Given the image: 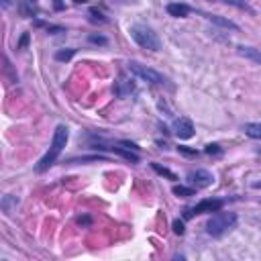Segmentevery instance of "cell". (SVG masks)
I'll return each instance as SVG.
<instances>
[{"instance_id": "obj_1", "label": "cell", "mask_w": 261, "mask_h": 261, "mask_svg": "<svg viewBox=\"0 0 261 261\" xmlns=\"http://www.w3.org/2000/svg\"><path fill=\"white\" fill-rule=\"evenodd\" d=\"M67 139H69V128H67L65 124H57L55 133H53V139H51L49 151H47V153L39 159V163L35 165V169H37L39 173H43L45 169H49V167L57 161V157L61 155V151H63L65 145H67Z\"/></svg>"}, {"instance_id": "obj_2", "label": "cell", "mask_w": 261, "mask_h": 261, "mask_svg": "<svg viewBox=\"0 0 261 261\" xmlns=\"http://www.w3.org/2000/svg\"><path fill=\"white\" fill-rule=\"evenodd\" d=\"M128 33H130L133 41H135L139 47H143V49H147V51H159V49H161V41H159L157 33H155L151 27H147V24H133V27L128 29Z\"/></svg>"}, {"instance_id": "obj_3", "label": "cell", "mask_w": 261, "mask_h": 261, "mask_svg": "<svg viewBox=\"0 0 261 261\" xmlns=\"http://www.w3.org/2000/svg\"><path fill=\"white\" fill-rule=\"evenodd\" d=\"M237 226V214L234 212H216L208 222H206V232L210 237H222L228 230H232Z\"/></svg>"}, {"instance_id": "obj_4", "label": "cell", "mask_w": 261, "mask_h": 261, "mask_svg": "<svg viewBox=\"0 0 261 261\" xmlns=\"http://www.w3.org/2000/svg\"><path fill=\"white\" fill-rule=\"evenodd\" d=\"M128 71L135 73L137 77H141L143 82H149V84H155V86L167 82V80L163 77V73H159V71L153 69V67L143 65V63H139V61H128Z\"/></svg>"}, {"instance_id": "obj_5", "label": "cell", "mask_w": 261, "mask_h": 261, "mask_svg": "<svg viewBox=\"0 0 261 261\" xmlns=\"http://www.w3.org/2000/svg\"><path fill=\"white\" fill-rule=\"evenodd\" d=\"M222 206H224V202H222V200H216V198H204V200H200L192 210H186V218H188V216H192V214L218 212V210H222Z\"/></svg>"}, {"instance_id": "obj_6", "label": "cell", "mask_w": 261, "mask_h": 261, "mask_svg": "<svg viewBox=\"0 0 261 261\" xmlns=\"http://www.w3.org/2000/svg\"><path fill=\"white\" fill-rule=\"evenodd\" d=\"M188 181L196 188H208V186H212L214 175L208 169H194V171L188 173Z\"/></svg>"}, {"instance_id": "obj_7", "label": "cell", "mask_w": 261, "mask_h": 261, "mask_svg": "<svg viewBox=\"0 0 261 261\" xmlns=\"http://www.w3.org/2000/svg\"><path fill=\"white\" fill-rule=\"evenodd\" d=\"M173 130H175V135L179 137V139H192L194 137V122L190 120V118H186V116H179L177 120H175V124H173Z\"/></svg>"}, {"instance_id": "obj_8", "label": "cell", "mask_w": 261, "mask_h": 261, "mask_svg": "<svg viewBox=\"0 0 261 261\" xmlns=\"http://www.w3.org/2000/svg\"><path fill=\"white\" fill-rule=\"evenodd\" d=\"M204 18H208L210 22H214V24H218V27H222V29H228V31H239V24L237 22H232L230 18H224V16H220V14H210V12H200Z\"/></svg>"}, {"instance_id": "obj_9", "label": "cell", "mask_w": 261, "mask_h": 261, "mask_svg": "<svg viewBox=\"0 0 261 261\" xmlns=\"http://www.w3.org/2000/svg\"><path fill=\"white\" fill-rule=\"evenodd\" d=\"M165 10H167V14L173 16V18H186L192 8H190L188 4H184V2H169Z\"/></svg>"}, {"instance_id": "obj_10", "label": "cell", "mask_w": 261, "mask_h": 261, "mask_svg": "<svg viewBox=\"0 0 261 261\" xmlns=\"http://www.w3.org/2000/svg\"><path fill=\"white\" fill-rule=\"evenodd\" d=\"M237 51H239V55H243L245 59H251V61H255V63L261 65V51H259V49L249 47V45H239Z\"/></svg>"}, {"instance_id": "obj_11", "label": "cell", "mask_w": 261, "mask_h": 261, "mask_svg": "<svg viewBox=\"0 0 261 261\" xmlns=\"http://www.w3.org/2000/svg\"><path fill=\"white\" fill-rule=\"evenodd\" d=\"M214 2H222V4L234 6V8H239V10H243V12L251 14V16H255V14H257V12H255V8H253L249 2H245V0H214Z\"/></svg>"}, {"instance_id": "obj_12", "label": "cell", "mask_w": 261, "mask_h": 261, "mask_svg": "<svg viewBox=\"0 0 261 261\" xmlns=\"http://www.w3.org/2000/svg\"><path fill=\"white\" fill-rule=\"evenodd\" d=\"M98 149H110V151H114V153H118L120 157H124V159H128L130 163H139V155L137 153H133L130 149H126V147H98Z\"/></svg>"}, {"instance_id": "obj_13", "label": "cell", "mask_w": 261, "mask_h": 261, "mask_svg": "<svg viewBox=\"0 0 261 261\" xmlns=\"http://www.w3.org/2000/svg\"><path fill=\"white\" fill-rule=\"evenodd\" d=\"M243 133L251 139H261V122H245Z\"/></svg>"}, {"instance_id": "obj_14", "label": "cell", "mask_w": 261, "mask_h": 261, "mask_svg": "<svg viewBox=\"0 0 261 261\" xmlns=\"http://www.w3.org/2000/svg\"><path fill=\"white\" fill-rule=\"evenodd\" d=\"M114 92H116V96H126L128 92H133V84H128V80H124V75L120 73V77H118V82H116V88H114Z\"/></svg>"}, {"instance_id": "obj_15", "label": "cell", "mask_w": 261, "mask_h": 261, "mask_svg": "<svg viewBox=\"0 0 261 261\" xmlns=\"http://www.w3.org/2000/svg\"><path fill=\"white\" fill-rule=\"evenodd\" d=\"M16 204H18V198L12 196V194H6V196L2 198V202H0V208H2L4 214H10L12 208H16Z\"/></svg>"}, {"instance_id": "obj_16", "label": "cell", "mask_w": 261, "mask_h": 261, "mask_svg": "<svg viewBox=\"0 0 261 261\" xmlns=\"http://www.w3.org/2000/svg\"><path fill=\"white\" fill-rule=\"evenodd\" d=\"M20 14L22 16H35L37 14V0H22L20 2Z\"/></svg>"}, {"instance_id": "obj_17", "label": "cell", "mask_w": 261, "mask_h": 261, "mask_svg": "<svg viewBox=\"0 0 261 261\" xmlns=\"http://www.w3.org/2000/svg\"><path fill=\"white\" fill-rule=\"evenodd\" d=\"M151 167H153L155 173H159V175H163V177H167V179H177V175H175L171 169H167V167H163V165H159V163H151Z\"/></svg>"}, {"instance_id": "obj_18", "label": "cell", "mask_w": 261, "mask_h": 261, "mask_svg": "<svg viewBox=\"0 0 261 261\" xmlns=\"http://www.w3.org/2000/svg\"><path fill=\"white\" fill-rule=\"evenodd\" d=\"M104 155H84V157H71L67 163H86V161H104Z\"/></svg>"}, {"instance_id": "obj_19", "label": "cell", "mask_w": 261, "mask_h": 261, "mask_svg": "<svg viewBox=\"0 0 261 261\" xmlns=\"http://www.w3.org/2000/svg\"><path fill=\"white\" fill-rule=\"evenodd\" d=\"M171 192L177 198H190V196H194V188H188V186H173Z\"/></svg>"}, {"instance_id": "obj_20", "label": "cell", "mask_w": 261, "mask_h": 261, "mask_svg": "<svg viewBox=\"0 0 261 261\" xmlns=\"http://www.w3.org/2000/svg\"><path fill=\"white\" fill-rule=\"evenodd\" d=\"M88 16H90V20H92V22H106V16H104L98 8H90Z\"/></svg>"}, {"instance_id": "obj_21", "label": "cell", "mask_w": 261, "mask_h": 261, "mask_svg": "<svg viewBox=\"0 0 261 261\" xmlns=\"http://www.w3.org/2000/svg\"><path fill=\"white\" fill-rule=\"evenodd\" d=\"M73 55H75V49H65V51H57L55 53V59L57 61H69Z\"/></svg>"}, {"instance_id": "obj_22", "label": "cell", "mask_w": 261, "mask_h": 261, "mask_svg": "<svg viewBox=\"0 0 261 261\" xmlns=\"http://www.w3.org/2000/svg\"><path fill=\"white\" fill-rule=\"evenodd\" d=\"M204 153H208V155H220V153H222V149H220V145L210 143V145H206V147H204Z\"/></svg>"}, {"instance_id": "obj_23", "label": "cell", "mask_w": 261, "mask_h": 261, "mask_svg": "<svg viewBox=\"0 0 261 261\" xmlns=\"http://www.w3.org/2000/svg\"><path fill=\"white\" fill-rule=\"evenodd\" d=\"M171 226H173V232H175V234H184V230H186L181 220H173V224H171Z\"/></svg>"}, {"instance_id": "obj_24", "label": "cell", "mask_w": 261, "mask_h": 261, "mask_svg": "<svg viewBox=\"0 0 261 261\" xmlns=\"http://www.w3.org/2000/svg\"><path fill=\"white\" fill-rule=\"evenodd\" d=\"M27 45H29V33H22V37H20V41H18L16 49H20V51H22V49H24Z\"/></svg>"}, {"instance_id": "obj_25", "label": "cell", "mask_w": 261, "mask_h": 261, "mask_svg": "<svg viewBox=\"0 0 261 261\" xmlns=\"http://www.w3.org/2000/svg\"><path fill=\"white\" fill-rule=\"evenodd\" d=\"M90 41L92 43H98V45H106V37H100V35H90Z\"/></svg>"}, {"instance_id": "obj_26", "label": "cell", "mask_w": 261, "mask_h": 261, "mask_svg": "<svg viewBox=\"0 0 261 261\" xmlns=\"http://www.w3.org/2000/svg\"><path fill=\"white\" fill-rule=\"evenodd\" d=\"M120 145H122V147H126V149H133V151H139V147H137L135 143H128V141H120Z\"/></svg>"}, {"instance_id": "obj_27", "label": "cell", "mask_w": 261, "mask_h": 261, "mask_svg": "<svg viewBox=\"0 0 261 261\" xmlns=\"http://www.w3.org/2000/svg\"><path fill=\"white\" fill-rule=\"evenodd\" d=\"M177 149H179V151H181V153H186V155H196V153H198V151H196V149H188V147H181V145H179V147H177Z\"/></svg>"}, {"instance_id": "obj_28", "label": "cell", "mask_w": 261, "mask_h": 261, "mask_svg": "<svg viewBox=\"0 0 261 261\" xmlns=\"http://www.w3.org/2000/svg\"><path fill=\"white\" fill-rule=\"evenodd\" d=\"M63 6H65L63 0H53V8H55V10H63Z\"/></svg>"}, {"instance_id": "obj_29", "label": "cell", "mask_w": 261, "mask_h": 261, "mask_svg": "<svg viewBox=\"0 0 261 261\" xmlns=\"http://www.w3.org/2000/svg\"><path fill=\"white\" fill-rule=\"evenodd\" d=\"M77 222H80V224H90V218H80Z\"/></svg>"}, {"instance_id": "obj_30", "label": "cell", "mask_w": 261, "mask_h": 261, "mask_svg": "<svg viewBox=\"0 0 261 261\" xmlns=\"http://www.w3.org/2000/svg\"><path fill=\"white\" fill-rule=\"evenodd\" d=\"M2 6H4V8H8V6H10V0H2Z\"/></svg>"}, {"instance_id": "obj_31", "label": "cell", "mask_w": 261, "mask_h": 261, "mask_svg": "<svg viewBox=\"0 0 261 261\" xmlns=\"http://www.w3.org/2000/svg\"><path fill=\"white\" fill-rule=\"evenodd\" d=\"M253 188H255V190H261V181H255V184H253Z\"/></svg>"}, {"instance_id": "obj_32", "label": "cell", "mask_w": 261, "mask_h": 261, "mask_svg": "<svg viewBox=\"0 0 261 261\" xmlns=\"http://www.w3.org/2000/svg\"><path fill=\"white\" fill-rule=\"evenodd\" d=\"M75 4H84V2H88V0H73Z\"/></svg>"}, {"instance_id": "obj_33", "label": "cell", "mask_w": 261, "mask_h": 261, "mask_svg": "<svg viewBox=\"0 0 261 261\" xmlns=\"http://www.w3.org/2000/svg\"><path fill=\"white\" fill-rule=\"evenodd\" d=\"M257 155H261V147H257Z\"/></svg>"}]
</instances>
